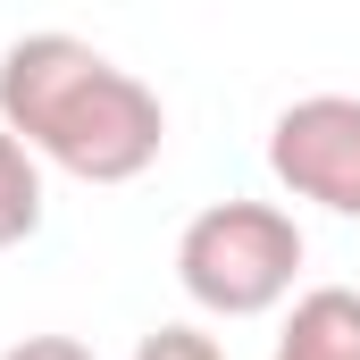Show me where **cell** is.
Segmentation results:
<instances>
[{
  "mask_svg": "<svg viewBox=\"0 0 360 360\" xmlns=\"http://www.w3.org/2000/svg\"><path fill=\"white\" fill-rule=\"evenodd\" d=\"M42 235V151L0 126V252Z\"/></svg>",
  "mask_w": 360,
  "mask_h": 360,
  "instance_id": "obj_5",
  "label": "cell"
},
{
  "mask_svg": "<svg viewBox=\"0 0 360 360\" xmlns=\"http://www.w3.org/2000/svg\"><path fill=\"white\" fill-rule=\"evenodd\" d=\"M269 360H360V293L352 285H310L285 310V335Z\"/></svg>",
  "mask_w": 360,
  "mask_h": 360,
  "instance_id": "obj_4",
  "label": "cell"
},
{
  "mask_svg": "<svg viewBox=\"0 0 360 360\" xmlns=\"http://www.w3.org/2000/svg\"><path fill=\"white\" fill-rule=\"evenodd\" d=\"M269 176L293 201H319L335 218H360V101L352 92H310V101L276 109Z\"/></svg>",
  "mask_w": 360,
  "mask_h": 360,
  "instance_id": "obj_3",
  "label": "cell"
},
{
  "mask_svg": "<svg viewBox=\"0 0 360 360\" xmlns=\"http://www.w3.org/2000/svg\"><path fill=\"white\" fill-rule=\"evenodd\" d=\"M134 360H226V344L201 335V327H151V335L134 344Z\"/></svg>",
  "mask_w": 360,
  "mask_h": 360,
  "instance_id": "obj_6",
  "label": "cell"
},
{
  "mask_svg": "<svg viewBox=\"0 0 360 360\" xmlns=\"http://www.w3.org/2000/svg\"><path fill=\"white\" fill-rule=\"evenodd\" d=\"M0 126L76 184H134L168 143L160 92L84 34H17L0 51Z\"/></svg>",
  "mask_w": 360,
  "mask_h": 360,
  "instance_id": "obj_1",
  "label": "cell"
},
{
  "mask_svg": "<svg viewBox=\"0 0 360 360\" xmlns=\"http://www.w3.org/2000/svg\"><path fill=\"white\" fill-rule=\"evenodd\" d=\"M302 276V226L276 201H210L176 235V285L210 319H269L293 302Z\"/></svg>",
  "mask_w": 360,
  "mask_h": 360,
  "instance_id": "obj_2",
  "label": "cell"
},
{
  "mask_svg": "<svg viewBox=\"0 0 360 360\" xmlns=\"http://www.w3.org/2000/svg\"><path fill=\"white\" fill-rule=\"evenodd\" d=\"M0 360H92V344H76V335H25V344H8Z\"/></svg>",
  "mask_w": 360,
  "mask_h": 360,
  "instance_id": "obj_7",
  "label": "cell"
}]
</instances>
